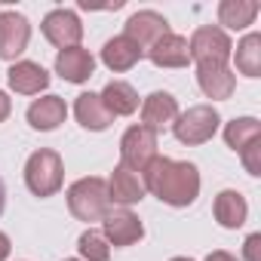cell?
<instances>
[{"instance_id": "1", "label": "cell", "mask_w": 261, "mask_h": 261, "mask_svg": "<svg viewBox=\"0 0 261 261\" xmlns=\"http://www.w3.org/2000/svg\"><path fill=\"white\" fill-rule=\"evenodd\" d=\"M142 185L154 197H160L166 206H191L200 194V172L194 163L169 160V157H154L142 169Z\"/></svg>"}, {"instance_id": "2", "label": "cell", "mask_w": 261, "mask_h": 261, "mask_svg": "<svg viewBox=\"0 0 261 261\" xmlns=\"http://www.w3.org/2000/svg\"><path fill=\"white\" fill-rule=\"evenodd\" d=\"M108 181L80 178L68 188V206L80 221H101L108 215Z\"/></svg>"}, {"instance_id": "3", "label": "cell", "mask_w": 261, "mask_h": 261, "mask_svg": "<svg viewBox=\"0 0 261 261\" xmlns=\"http://www.w3.org/2000/svg\"><path fill=\"white\" fill-rule=\"evenodd\" d=\"M227 145L243 157V166L249 175H261V126L252 117H240L233 123H227L224 129Z\"/></svg>"}, {"instance_id": "4", "label": "cell", "mask_w": 261, "mask_h": 261, "mask_svg": "<svg viewBox=\"0 0 261 261\" xmlns=\"http://www.w3.org/2000/svg\"><path fill=\"white\" fill-rule=\"evenodd\" d=\"M62 172H65L62 157L46 148L34 151L25 163V181H28L31 194H37V197H53L62 188Z\"/></svg>"}, {"instance_id": "5", "label": "cell", "mask_w": 261, "mask_h": 261, "mask_svg": "<svg viewBox=\"0 0 261 261\" xmlns=\"http://www.w3.org/2000/svg\"><path fill=\"white\" fill-rule=\"evenodd\" d=\"M218 111L212 105H194L188 108L185 114L175 117L172 123V133L181 145H203L215 136V129H218Z\"/></svg>"}, {"instance_id": "6", "label": "cell", "mask_w": 261, "mask_h": 261, "mask_svg": "<svg viewBox=\"0 0 261 261\" xmlns=\"http://www.w3.org/2000/svg\"><path fill=\"white\" fill-rule=\"evenodd\" d=\"M188 49H191V59L197 65H227L230 37L221 28H215V25H203V28L194 31Z\"/></svg>"}, {"instance_id": "7", "label": "cell", "mask_w": 261, "mask_h": 261, "mask_svg": "<svg viewBox=\"0 0 261 261\" xmlns=\"http://www.w3.org/2000/svg\"><path fill=\"white\" fill-rule=\"evenodd\" d=\"M120 157L126 169H133V172H142L154 157H157V133H151L148 126H133V129H126V136L120 142Z\"/></svg>"}, {"instance_id": "8", "label": "cell", "mask_w": 261, "mask_h": 261, "mask_svg": "<svg viewBox=\"0 0 261 261\" xmlns=\"http://www.w3.org/2000/svg\"><path fill=\"white\" fill-rule=\"evenodd\" d=\"M28 40H31V25L22 13H0V59H16L28 49Z\"/></svg>"}, {"instance_id": "9", "label": "cell", "mask_w": 261, "mask_h": 261, "mask_svg": "<svg viewBox=\"0 0 261 261\" xmlns=\"http://www.w3.org/2000/svg\"><path fill=\"white\" fill-rule=\"evenodd\" d=\"M163 34H169V25H166V19H163L160 13H154V10H142V13H136V16H129V22H126V37L133 40L142 53H148Z\"/></svg>"}, {"instance_id": "10", "label": "cell", "mask_w": 261, "mask_h": 261, "mask_svg": "<svg viewBox=\"0 0 261 261\" xmlns=\"http://www.w3.org/2000/svg\"><path fill=\"white\" fill-rule=\"evenodd\" d=\"M43 34H46V40H49L53 46L71 49V46L80 43L83 25H80V19H77L71 10H53V13L43 19Z\"/></svg>"}, {"instance_id": "11", "label": "cell", "mask_w": 261, "mask_h": 261, "mask_svg": "<svg viewBox=\"0 0 261 261\" xmlns=\"http://www.w3.org/2000/svg\"><path fill=\"white\" fill-rule=\"evenodd\" d=\"M105 240L114 246H133L145 237V227L139 221V215H133L129 209H114L105 218Z\"/></svg>"}, {"instance_id": "12", "label": "cell", "mask_w": 261, "mask_h": 261, "mask_svg": "<svg viewBox=\"0 0 261 261\" xmlns=\"http://www.w3.org/2000/svg\"><path fill=\"white\" fill-rule=\"evenodd\" d=\"M175 117H178V101L169 92H151L142 105V126H148L151 133L172 126Z\"/></svg>"}, {"instance_id": "13", "label": "cell", "mask_w": 261, "mask_h": 261, "mask_svg": "<svg viewBox=\"0 0 261 261\" xmlns=\"http://www.w3.org/2000/svg\"><path fill=\"white\" fill-rule=\"evenodd\" d=\"M56 71L68 80V83H83L92 77L95 71V59L89 49H80V46H71V49H62L56 56Z\"/></svg>"}, {"instance_id": "14", "label": "cell", "mask_w": 261, "mask_h": 261, "mask_svg": "<svg viewBox=\"0 0 261 261\" xmlns=\"http://www.w3.org/2000/svg\"><path fill=\"white\" fill-rule=\"evenodd\" d=\"M145 197V185L139 178V172L126 169V166H117L111 181H108V200L120 203V206H133Z\"/></svg>"}, {"instance_id": "15", "label": "cell", "mask_w": 261, "mask_h": 261, "mask_svg": "<svg viewBox=\"0 0 261 261\" xmlns=\"http://www.w3.org/2000/svg\"><path fill=\"white\" fill-rule=\"evenodd\" d=\"M151 62L160 65V68H185L191 62V49H188V40L178 37V34H163L151 49H148Z\"/></svg>"}, {"instance_id": "16", "label": "cell", "mask_w": 261, "mask_h": 261, "mask_svg": "<svg viewBox=\"0 0 261 261\" xmlns=\"http://www.w3.org/2000/svg\"><path fill=\"white\" fill-rule=\"evenodd\" d=\"M74 117H77V123H80L83 129H92V133H101V129H108V126L114 123L111 111L101 105V98H98L95 92L77 95V101H74Z\"/></svg>"}, {"instance_id": "17", "label": "cell", "mask_w": 261, "mask_h": 261, "mask_svg": "<svg viewBox=\"0 0 261 261\" xmlns=\"http://www.w3.org/2000/svg\"><path fill=\"white\" fill-rule=\"evenodd\" d=\"M197 83L209 98H230L237 86L227 65H197Z\"/></svg>"}, {"instance_id": "18", "label": "cell", "mask_w": 261, "mask_h": 261, "mask_svg": "<svg viewBox=\"0 0 261 261\" xmlns=\"http://www.w3.org/2000/svg\"><path fill=\"white\" fill-rule=\"evenodd\" d=\"M68 117V108L59 95H46V98H37L31 108H28V123L34 129H40V133H49V129H56L59 123H65Z\"/></svg>"}, {"instance_id": "19", "label": "cell", "mask_w": 261, "mask_h": 261, "mask_svg": "<svg viewBox=\"0 0 261 261\" xmlns=\"http://www.w3.org/2000/svg\"><path fill=\"white\" fill-rule=\"evenodd\" d=\"M10 86L22 95H34L49 86V74L37 62H16L10 68Z\"/></svg>"}, {"instance_id": "20", "label": "cell", "mask_w": 261, "mask_h": 261, "mask_svg": "<svg viewBox=\"0 0 261 261\" xmlns=\"http://www.w3.org/2000/svg\"><path fill=\"white\" fill-rule=\"evenodd\" d=\"M145 53L129 40L126 34H120V37H114V40H108L105 43V49H101V62L111 68V71H129L139 59H142Z\"/></svg>"}, {"instance_id": "21", "label": "cell", "mask_w": 261, "mask_h": 261, "mask_svg": "<svg viewBox=\"0 0 261 261\" xmlns=\"http://www.w3.org/2000/svg\"><path fill=\"white\" fill-rule=\"evenodd\" d=\"M101 105L111 111V117H126V114H133L136 108H139V95H136V89L129 86V83H123V80H111L105 89H101Z\"/></svg>"}, {"instance_id": "22", "label": "cell", "mask_w": 261, "mask_h": 261, "mask_svg": "<svg viewBox=\"0 0 261 261\" xmlns=\"http://www.w3.org/2000/svg\"><path fill=\"white\" fill-rule=\"evenodd\" d=\"M246 215H249V206L240 191H221L215 197V218L221 227H240Z\"/></svg>"}, {"instance_id": "23", "label": "cell", "mask_w": 261, "mask_h": 261, "mask_svg": "<svg viewBox=\"0 0 261 261\" xmlns=\"http://www.w3.org/2000/svg\"><path fill=\"white\" fill-rule=\"evenodd\" d=\"M255 16H258L255 0H221L218 4V22L230 31H240V28L252 25Z\"/></svg>"}, {"instance_id": "24", "label": "cell", "mask_w": 261, "mask_h": 261, "mask_svg": "<svg viewBox=\"0 0 261 261\" xmlns=\"http://www.w3.org/2000/svg\"><path fill=\"white\" fill-rule=\"evenodd\" d=\"M237 71L246 74V77L261 74V34H249L237 46Z\"/></svg>"}, {"instance_id": "25", "label": "cell", "mask_w": 261, "mask_h": 261, "mask_svg": "<svg viewBox=\"0 0 261 261\" xmlns=\"http://www.w3.org/2000/svg\"><path fill=\"white\" fill-rule=\"evenodd\" d=\"M77 249H80V255H83L86 261H108V258H111V246H108L105 233H98V230H92V227L80 233Z\"/></svg>"}, {"instance_id": "26", "label": "cell", "mask_w": 261, "mask_h": 261, "mask_svg": "<svg viewBox=\"0 0 261 261\" xmlns=\"http://www.w3.org/2000/svg\"><path fill=\"white\" fill-rule=\"evenodd\" d=\"M243 258H246V261H261V233L246 237V243H243Z\"/></svg>"}, {"instance_id": "27", "label": "cell", "mask_w": 261, "mask_h": 261, "mask_svg": "<svg viewBox=\"0 0 261 261\" xmlns=\"http://www.w3.org/2000/svg\"><path fill=\"white\" fill-rule=\"evenodd\" d=\"M10 111H13V101H10V95H7V92H0V123H4V120L10 117Z\"/></svg>"}, {"instance_id": "28", "label": "cell", "mask_w": 261, "mask_h": 261, "mask_svg": "<svg viewBox=\"0 0 261 261\" xmlns=\"http://www.w3.org/2000/svg\"><path fill=\"white\" fill-rule=\"evenodd\" d=\"M10 255V237L7 233H0V261H4Z\"/></svg>"}, {"instance_id": "29", "label": "cell", "mask_w": 261, "mask_h": 261, "mask_svg": "<svg viewBox=\"0 0 261 261\" xmlns=\"http://www.w3.org/2000/svg\"><path fill=\"white\" fill-rule=\"evenodd\" d=\"M206 261H237V258H233V255H227V252H212Z\"/></svg>"}, {"instance_id": "30", "label": "cell", "mask_w": 261, "mask_h": 261, "mask_svg": "<svg viewBox=\"0 0 261 261\" xmlns=\"http://www.w3.org/2000/svg\"><path fill=\"white\" fill-rule=\"evenodd\" d=\"M4 203H7V185L0 178V215H4Z\"/></svg>"}, {"instance_id": "31", "label": "cell", "mask_w": 261, "mask_h": 261, "mask_svg": "<svg viewBox=\"0 0 261 261\" xmlns=\"http://www.w3.org/2000/svg\"><path fill=\"white\" fill-rule=\"evenodd\" d=\"M172 261H191V258H172Z\"/></svg>"}]
</instances>
